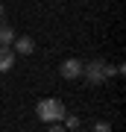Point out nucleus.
Instances as JSON below:
<instances>
[{"instance_id":"1","label":"nucleus","mask_w":126,"mask_h":132,"mask_svg":"<svg viewBox=\"0 0 126 132\" xmlns=\"http://www.w3.org/2000/svg\"><path fill=\"white\" fill-rule=\"evenodd\" d=\"M35 114H38V120H47V123H62V120H65V103H62V100H53V97L38 100Z\"/></svg>"},{"instance_id":"2","label":"nucleus","mask_w":126,"mask_h":132,"mask_svg":"<svg viewBox=\"0 0 126 132\" xmlns=\"http://www.w3.org/2000/svg\"><path fill=\"white\" fill-rule=\"evenodd\" d=\"M112 73H114V68H108L103 59H94V62H88V65H82V76H85V79H88L91 85L106 82Z\"/></svg>"},{"instance_id":"3","label":"nucleus","mask_w":126,"mask_h":132,"mask_svg":"<svg viewBox=\"0 0 126 132\" xmlns=\"http://www.w3.org/2000/svg\"><path fill=\"white\" fill-rule=\"evenodd\" d=\"M59 73L65 76V79H76V76H82V62L79 59H65L59 68Z\"/></svg>"},{"instance_id":"4","label":"nucleus","mask_w":126,"mask_h":132,"mask_svg":"<svg viewBox=\"0 0 126 132\" xmlns=\"http://www.w3.org/2000/svg\"><path fill=\"white\" fill-rule=\"evenodd\" d=\"M12 44H15V50H18V53H23V56H29V53L35 50V41H32L29 35H21V38H15Z\"/></svg>"},{"instance_id":"5","label":"nucleus","mask_w":126,"mask_h":132,"mask_svg":"<svg viewBox=\"0 0 126 132\" xmlns=\"http://www.w3.org/2000/svg\"><path fill=\"white\" fill-rule=\"evenodd\" d=\"M12 65H15V53L9 47H0V73L12 71Z\"/></svg>"},{"instance_id":"6","label":"nucleus","mask_w":126,"mask_h":132,"mask_svg":"<svg viewBox=\"0 0 126 132\" xmlns=\"http://www.w3.org/2000/svg\"><path fill=\"white\" fill-rule=\"evenodd\" d=\"M12 41H15V29L3 24V27H0V47H9Z\"/></svg>"},{"instance_id":"7","label":"nucleus","mask_w":126,"mask_h":132,"mask_svg":"<svg viewBox=\"0 0 126 132\" xmlns=\"http://www.w3.org/2000/svg\"><path fill=\"white\" fill-rule=\"evenodd\" d=\"M94 132H112V126H108L106 120H97L94 123Z\"/></svg>"},{"instance_id":"8","label":"nucleus","mask_w":126,"mask_h":132,"mask_svg":"<svg viewBox=\"0 0 126 132\" xmlns=\"http://www.w3.org/2000/svg\"><path fill=\"white\" fill-rule=\"evenodd\" d=\"M47 132H65V126H62V123H50V126H47Z\"/></svg>"},{"instance_id":"9","label":"nucleus","mask_w":126,"mask_h":132,"mask_svg":"<svg viewBox=\"0 0 126 132\" xmlns=\"http://www.w3.org/2000/svg\"><path fill=\"white\" fill-rule=\"evenodd\" d=\"M0 18H3V3H0Z\"/></svg>"}]
</instances>
